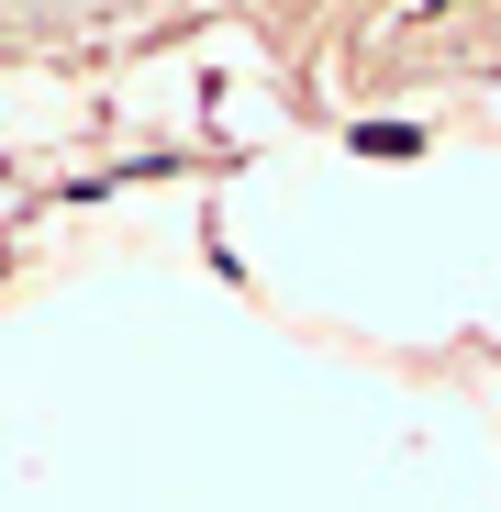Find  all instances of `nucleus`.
Instances as JSON below:
<instances>
[{"instance_id":"obj_1","label":"nucleus","mask_w":501,"mask_h":512,"mask_svg":"<svg viewBox=\"0 0 501 512\" xmlns=\"http://www.w3.org/2000/svg\"><path fill=\"white\" fill-rule=\"evenodd\" d=\"M412 145H424L412 123H357V156H412Z\"/></svg>"}]
</instances>
